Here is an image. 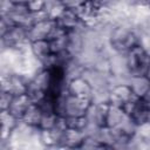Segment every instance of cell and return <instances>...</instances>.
<instances>
[{"mask_svg":"<svg viewBox=\"0 0 150 150\" xmlns=\"http://www.w3.org/2000/svg\"><path fill=\"white\" fill-rule=\"evenodd\" d=\"M125 62L130 76L145 75L150 64V55L143 47L137 45L125 53Z\"/></svg>","mask_w":150,"mask_h":150,"instance_id":"1","label":"cell"},{"mask_svg":"<svg viewBox=\"0 0 150 150\" xmlns=\"http://www.w3.org/2000/svg\"><path fill=\"white\" fill-rule=\"evenodd\" d=\"M56 21L52 19H47L43 21L35 22L28 27V40L29 42L39 41V40H48Z\"/></svg>","mask_w":150,"mask_h":150,"instance_id":"2","label":"cell"},{"mask_svg":"<svg viewBox=\"0 0 150 150\" xmlns=\"http://www.w3.org/2000/svg\"><path fill=\"white\" fill-rule=\"evenodd\" d=\"M30 14L32 12L29 11L28 6L26 2L21 4H13L12 7L5 15L8 16V19L14 23V25H21L29 27L30 26Z\"/></svg>","mask_w":150,"mask_h":150,"instance_id":"3","label":"cell"},{"mask_svg":"<svg viewBox=\"0 0 150 150\" xmlns=\"http://www.w3.org/2000/svg\"><path fill=\"white\" fill-rule=\"evenodd\" d=\"M135 95L132 94L129 84L127 82H120L111 86L109 90V102L115 105L122 107L125 102L132 98Z\"/></svg>","mask_w":150,"mask_h":150,"instance_id":"4","label":"cell"},{"mask_svg":"<svg viewBox=\"0 0 150 150\" xmlns=\"http://www.w3.org/2000/svg\"><path fill=\"white\" fill-rule=\"evenodd\" d=\"M67 91L71 95H75L77 97L82 98H89L91 101L93 95V87L88 82V80L83 76L75 77L70 81H68L67 84Z\"/></svg>","mask_w":150,"mask_h":150,"instance_id":"5","label":"cell"},{"mask_svg":"<svg viewBox=\"0 0 150 150\" xmlns=\"http://www.w3.org/2000/svg\"><path fill=\"white\" fill-rule=\"evenodd\" d=\"M33 102L30 101V98L28 97L27 94H21V95H14L9 108L7 109L13 116H15L16 118L21 120L26 112V110L29 108V105Z\"/></svg>","mask_w":150,"mask_h":150,"instance_id":"6","label":"cell"},{"mask_svg":"<svg viewBox=\"0 0 150 150\" xmlns=\"http://www.w3.org/2000/svg\"><path fill=\"white\" fill-rule=\"evenodd\" d=\"M57 25H60L62 28H64L67 32L79 28L83 22L79 15V13L75 9H66L63 14L56 20Z\"/></svg>","mask_w":150,"mask_h":150,"instance_id":"7","label":"cell"},{"mask_svg":"<svg viewBox=\"0 0 150 150\" xmlns=\"http://www.w3.org/2000/svg\"><path fill=\"white\" fill-rule=\"evenodd\" d=\"M128 84L132 94L138 98H142L146 94V91L150 89V81L145 75L130 76L128 80Z\"/></svg>","mask_w":150,"mask_h":150,"instance_id":"8","label":"cell"},{"mask_svg":"<svg viewBox=\"0 0 150 150\" xmlns=\"http://www.w3.org/2000/svg\"><path fill=\"white\" fill-rule=\"evenodd\" d=\"M84 132L77 129H73V128H68L64 134H63V138H62V148H81L83 141H84Z\"/></svg>","mask_w":150,"mask_h":150,"instance_id":"9","label":"cell"},{"mask_svg":"<svg viewBox=\"0 0 150 150\" xmlns=\"http://www.w3.org/2000/svg\"><path fill=\"white\" fill-rule=\"evenodd\" d=\"M30 50L32 54L41 62V64L50 56V54H53L50 50L49 40H39L30 42Z\"/></svg>","mask_w":150,"mask_h":150,"instance_id":"10","label":"cell"},{"mask_svg":"<svg viewBox=\"0 0 150 150\" xmlns=\"http://www.w3.org/2000/svg\"><path fill=\"white\" fill-rule=\"evenodd\" d=\"M128 115L123 110L122 107L115 105L110 103L109 110H108V116H107V127L109 128H116L118 127L127 117Z\"/></svg>","mask_w":150,"mask_h":150,"instance_id":"11","label":"cell"},{"mask_svg":"<svg viewBox=\"0 0 150 150\" xmlns=\"http://www.w3.org/2000/svg\"><path fill=\"white\" fill-rule=\"evenodd\" d=\"M42 117V110L36 103H32L29 108L26 110L23 117L21 118L25 123L33 125V127H39Z\"/></svg>","mask_w":150,"mask_h":150,"instance_id":"12","label":"cell"},{"mask_svg":"<svg viewBox=\"0 0 150 150\" xmlns=\"http://www.w3.org/2000/svg\"><path fill=\"white\" fill-rule=\"evenodd\" d=\"M68 33V32H67ZM49 45H50V50L53 54H60L62 52L67 50V34L60 38H55V39H50L49 40Z\"/></svg>","mask_w":150,"mask_h":150,"instance_id":"13","label":"cell"},{"mask_svg":"<svg viewBox=\"0 0 150 150\" xmlns=\"http://www.w3.org/2000/svg\"><path fill=\"white\" fill-rule=\"evenodd\" d=\"M57 117L59 115L56 112H42V117L39 127L43 130H50L55 127Z\"/></svg>","mask_w":150,"mask_h":150,"instance_id":"14","label":"cell"},{"mask_svg":"<svg viewBox=\"0 0 150 150\" xmlns=\"http://www.w3.org/2000/svg\"><path fill=\"white\" fill-rule=\"evenodd\" d=\"M29 11L32 13L34 12H39V11H43L46 8L47 5V0H27L26 1Z\"/></svg>","mask_w":150,"mask_h":150,"instance_id":"15","label":"cell"},{"mask_svg":"<svg viewBox=\"0 0 150 150\" xmlns=\"http://www.w3.org/2000/svg\"><path fill=\"white\" fill-rule=\"evenodd\" d=\"M60 1L67 9H75V11L82 7L87 2V0H60Z\"/></svg>","mask_w":150,"mask_h":150,"instance_id":"16","label":"cell"},{"mask_svg":"<svg viewBox=\"0 0 150 150\" xmlns=\"http://www.w3.org/2000/svg\"><path fill=\"white\" fill-rule=\"evenodd\" d=\"M14 95L8 93V91H2L1 90V98H0V102H1V110H7L9 108V104L13 100Z\"/></svg>","mask_w":150,"mask_h":150,"instance_id":"17","label":"cell"},{"mask_svg":"<svg viewBox=\"0 0 150 150\" xmlns=\"http://www.w3.org/2000/svg\"><path fill=\"white\" fill-rule=\"evenodd\" d=\"M142 100H143V101L149 105V108H150V89H149V90L146 91V94L142 97Z\"/></svg>","mask_w":150,"mask_h":150,"instance_id":"18","label":"cell"},{"mask_svg":"<svg viewBox=\"0 0 150 150\" xmlns=\"http://www.w3.org/2000/svg\"><path fill=\"white\" fill-rule=\"evenodd\" d=\"M145 76L149 79V81H150V64H149V67H148V69H146V71H145Z\"/></svg>","mask_w":150,"mask_h":150,"instance_id":"19","label":"cell"}]
</instances>
